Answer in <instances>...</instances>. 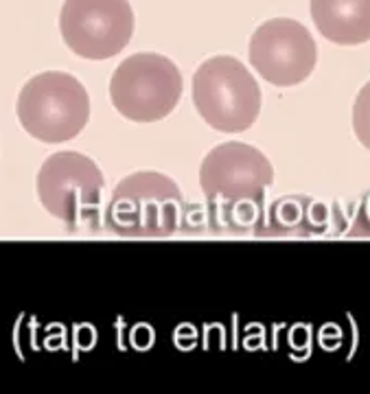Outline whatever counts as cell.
I'll return each mask as SVG.
<instances>
[{
  "instance_id": "obj_12",
  "label": "cell",
  "mask_w": 370,
  "mask_h": 394,
  "mask_svg": "<svg viewBox=\"0 0 370 394\" xmlns=\"http://www.w3.org/2000/svg\"><path fill=\"white\" fill-rule=\"evenodd\" d=\"M351 237H370V193L364 195L357 213H355V221L351 228Z\"/></svg>"
},
{
  "instance_id": "obj_7",
  "label": "cell",
  "mask_w": 370,
  "mask_h": 394,
  "mask_svg": "<svg viewBox=\"0 0 370 394\" xmlns=\"http://www.w3.org/2000/svg\"><path fill=\"white\" fill-rule=\"evenodd\" d=\"M64 44L83 59H110L134 35V11L127 0H66L59 11Z\"/></svg>"
},
{
  "instance_id": "obj_1",
  "label": "cell",
  "mask_w": 370,
  "mask_h": 394,
  "mask_svg": "<svg viewBox=\"0 0 370 394\" xmlns=\"http://www.w3.org/2000/svg\"><path fill=\"white\" fill-rule=\"evenodd\" d=\"M272 182L274 169L257 147L230 141L211 149L200 167L211 226L230 233L252 230L257 235L265 217V189Z\"/></svg>"
},
{
  "instance_id": "obj_10",
  "label": "cell",
  "mask_w": 370,
  "mask_h": 394,
  "mask_svg": "<svg viewBox=\"0 0 370 394\" xmlns=\"http://www.w3.org/2000/svg\"><path fill=\"white\" fill-rule=\"evenodd\" d=\"M311 202L305 195H287L270 206L257 235L263 237H311Z\"/></svg>"
},
{
  "instance_id": "obj_5",
  "label": "cell",
  "mask_w": 370,
  "mask_h": 394,
  "mask_svg": "<svg viewBox=\"0 0 370 394\" xmlns=\"http://www.w3.org/2000/svg\"><path fill=\"white\" fill-rule=\"evenodd\" d=\"M182 97L178 66L158 53H136L123 59L110 79V99L121 117L154 123L169 117Z\"/></svg>"
},
{
  "instance_id": "obj_9",
  "label": "cell",
  "mask_w": 370,
  "mask_h": 394,
  "mask_svg": "<svg viewBox=\"0 0 370 394\" xmlns=\"http://www.w3.org/2000/svg\"><path fill=\"white\" fill-rule=\"evenodd\" d=\"M311 18L322 37L340 46L370 40V0H311Z\"/></svg>"
},
{
  "instance_id": "obj_3",
  "label": "cell",
  "mask_w": 370,
  "mask_h": 394,
  "mask_svg": "<svg viewBox=\"0 0 370 394\" xmlns=\"http://www.w3.org/2000/svg\"><path fill=\"white\" fill-rule=\"evenodd\" d=\"M16 112L29 136L55 145L81 134L90 119V97L73 75L51 71L22 86Z\"/></svg>"
},
{
  "instance_id": "obj_11",
  "label": "cell",
  "mask_w": 370,
  "mask_h": 394,
  "mask_svg": "<svg viewBox=\"0 0 370 394\" xmlns=\"http://www.w3.org/2000/svg\"><path fill=\"white\" fill-rule=\"evenodd\" d=\"M353 129L357 141L370 149V81L359 90L353 105Z\"/></svg>"
},
{
  "instance_id": "obj_8",
  "label": "cell",
  "mask_w": 370,
  "mask_h": 394,
  "mask_svg": "<svg viewBox=\"0 0 370 394\" xmlns=\"http://www.w3.org/2000/svg\"><path fill=\"white\" fill-rule=\"evenodd\" d=\"M250 64L274 86L303 83L316 68L318 46L305 25L291 18L267 20L250 37Z\"/></svg>"
},
{
  "instance_id": "obj_2",
  "label": "cell",
  "mask_w": 370,
  "mask_h": 394,
  "mask_svg": "<svg viewBox=\"0 0 370 394\" xmlns=\"http://www.w3.org/2000/svg\"><path fill=\"white\" fill-rule=\"evenodd\" d=\"M187 204L178 184L156 171H138L121 180L105 211V228L125 239H160L182 228Z\"/></svg>"
},
{
  "instance_id": "obj_4",
  "label": "cell",
  "mask_w": 370,
  "mask_h": 394,
  "mask_svg": "<svg viewBox=\"0 0 370 394\" xmlns=\"http://www.w3.org/2000/svg\"><path fill=\"white\" fill-rule=\"evenodd\" d=\"M193 103L213 129L237 134L259 119L261 88L237 57L217 55L195 71Z\"/></svg>"
},
{
  "instance_id": "obj_6",
  "label": "cell",
  "mask_w": 370,
  "mask_h": 394,
  "mask_svg": "<svg viewBox=\"0 0 370 394\" xmlns=\"http://www.w3.org/2000/svg\"><path fill=\"white\" fill-rule=\"evenodd\" d=\"M103 173L88 156L59 151L46 158L37 173V197L71 230L92 228L101 202Z\"/></svg>"
}]
</instances>
